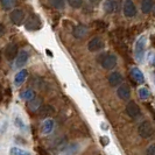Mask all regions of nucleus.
Returning <instances> with one entry per match:
<instances>
[{
	"instance_id": "f8f14e48",
	"label": "nucleus",
	"mask_w": 155,
	"mask_h": 155,
	"mask_svg": "<svg viewBox=\"0 0 155 155\" xmlns=\"http://www.w3.org/2000/svg\"><path fill=\"white\" fill-rule=\"evenodd\" d=\"M117 94L121 101H128L131 97V90L128 85H120L117 90Z\"/></svg>"
},
{
	"instance_id": "423d86ee",
	"label": "nucleus",
	"mask_w": 155,
	"mask_h": 155,
	"mask_svg": "<svg viewBox=\"0 0 155 155\" xmlns=\"http://www.w3.org/2000/svg\"><path fill=\"white\" fill-rule=\"evenodd\" d=\"M18 45L14 43V42H11V43H8L7 46L5 47V56H6V58H7L8 61H13V60H15V57L18 56Z\"/></svg>"
},
{
	"instance_id": "bb28decb",
	"label": "nucleus",
	"mask_w": 155,
	"mask_h": 155,
	"mask_svg": "<svg viewBox=\"0 0 155 155\" xmlns=\"http://www.w3.org/2000/svg\"><path fill=\"white\" fill-rule=\"evenodd\" d=\"M146 155H155V142L150 143L146 149Z\"/></svg>"
},
{
	"instance_id": "412c9836",
	"label": "nucleus",
	"mask_w": 155,
	"mask_h": 155,
	"mask_svg": "<svg viewBox=\"0 0 155 155\" xmlns=\"http://www.w3.org/2000/svg\"><path fill=\"white\" fill-rule=\"evenodd\" d=\"M0 4L5 11H9L16 5V0H0Z\"/></svg>"
},
{
	"instance_id": "6ab92c4d",
	"label": "nucleus",
	"mask_w": 155,
	"mask_h": 155,
	"mask_svg": "<svg viewBox=\"0 0 155 155\" xmlns=\"http://www.w3.org/2000/svg\"><path fill=\"white\" fill-rule=\"evenodd\" d=\"M41 106H42V101L40 99V98H34L33 101H31L28 103V107L31 110V112H36V111H39L41 109Z\"/></svg>"
},
{
	"instance_id": "7c9ffc66",
	"label": "nucleus",
	"mask_w": 155,
	"mask_h": 155,
	"mask_svg": "<svg viewBox=\"0 0 155 155\" xmlns=\"http://www.w3.org/2000/svg\"><path fill=\"white\" fill-rule=\"evenodd\" d=\"M23 155H31V154H29L28 152H26V153H25V154H23Z\"/></svg>"
},
{
	"instance_id": "a211bd4d",
	"label": "nucleus",
	"mask_w": 155,
	"mask_h": 155,
	"mask_svg": "<svg viewBox=\"0 0 155 155\" xmlns=\"http://www.w3.org/2000/svg\"><path fill=\"white\" fill-rule=\"evenodd\" d=\"M103 8H104V11L106 13L111 14V13H113L117 9V1L116 0H105V2L103 5Z\"/></svg>"
},
{
	"instance_id": "9b49d317",
	"label": "nucleus",
	"mask_w": 155,
	"mask_h": 155,
	"mask_svg": "<svg viewBox=\"0 0 155 155\" xmlns=\"http://www.w3.org/2000/svg\"><path fill=\"white\" fill-rule=\"evenodd\" d=\"M109 83L112 87H117L120 86V84L123 83V76L120 72L118 71H113L109 75Z\"/></svg>"
},
{
	"instance_id": "c85d7f7f",
	"label": "nucleus",
	"mask_w": 155,
	"mask_h": 155,
	"mask_svg": "<svg viewBox=\"0 0 155 155\" xmlns=\"http://www.w3.org/2000/svg\"><path fill=\"white\" fill-rule=\"evenodd\" d=\"M91 4H92L93 6H96V5H98L99 2H101V0H89Z\"/></svg>"
},
{
	"instance_id": "4468645a",
	"label": "nucleus",
	"mask_w": 155,
	"mask_h": 155,
	"mask_svg": "<svg viewBox=\"0 0 155 155\" xmlns=\"http://www.w3.org/2000/svg\"><path fill=\"white\" fill-rule=\"evenodd\" d=\"M55 128V120L54 119H47L43 121L41 126V132L42 134H50Z\"/></svg>"
},
{
	"instance_id": "39448f33",
	"label": "nucleus",
	"mask_w": 155,
	"mask_h": 155,
	"mask_svg": "<svg viewBox=\"0 0 155 155\" xmlns=\"http://www.w3.org/2000/svg\"><path fill=\"white\" fill-rule=\"evenodd\" d=\"M104 48V41L101 40V38L99 36H94L92 39L89 41V43H87V49L90 50V51H99Z\"/></svg>"
},
{
	"instance_id": "b1692460",
	"label": "nucleus",
	"mask_w": 155,
	"mask_h": 155,
	"mask_svg": "<svg viewBox=\"0 0 155 155\" xmlns=\"http://www.w3.org/2000/svg\"><path fill=\"white\" fill-rule=\"evenodd\" d=\"M149 96H150V91L148 90L147 87H140L139 89V97L142 99V101L148 99V98H149Z\"/></svg>"
},
{
	"instance_id": "9d476101",
	"label": "nucleus",
	"mask_w": 155,
	"mask_h": 155,
	"mask_svg": "<svg viewBox=\"0 0 155 155\" xmlns=\"http://www.w3.org/2000/svg\"><path fill=\"white\" fill-rule=\"evenodd\" d=\"M25 27L28 29V31H36L41 27V20H40L39 16L36 15H31L27 21L25 23Z\"/></svg>"
},
{
	"instance_id": "393cba45",
	"label": "nucleus",
	"mask_w": 155,
	"mask_h": 155,
	"mask_svg": "<svg viewBox=\"0 0 155 155\" xmlns=\"http://www.w3.org/2000/svg\"><path fill=\"white\" fill-rule=\"evenodd\" d=\"M68 1V4H69L70 6L72 8H81L83 6V0H67Z\"/></svg>"
},
{
	"instance_id": "0eeeda50",
	"label": "nucleus",
	"mask_w": 155,
	"mask_h": 155,
	"mask_svg": "<svg viewBox=\"0 0 155 155\" xmlns=\"http://www.w3.org/2000/svg\"><path fill=\"white\" fill-rule=\"evenodd\" d=\"M9 19L14 25H21L23 22V19H25V12L20 8H15L11 12Z\"/></svg>"
},
{
	"instance_id": "4be33fe9",
	"label": "nucleus",
	"mask_w": 155,
	"mask_h": 155,
	"mask_svg": "<svg viewBox=\"0 0 155 155\" xmlns=\"http://www.w3.org/2000/svg\"><path fill=\"white\" fill-rule=\"evenodd\" d=\"M39 111L41 116L47 117V116H50V114L54 112V109H53L51 106H49V105H46V106H41V109H40Z\"/></svg>"
},
{
	"instance_id": "a878e982",
	"label": "nucleus",
	"mask_w": 155,
	"mask_h": 155,
	"mask_svg": "<svg viewBox=\"0 0 155 155\" xmlns=\"http://www.w3.org/2000/svg\"><path fill=\"white\" fill-rule=\"evenodd\" d=\"M11 155H23L26 152L23 150V149H21V148L19 147H12L11 148Z\"/></svg>"
},
{
	"instance_id": "1a4fd4ad",
	"label": "nucleus",
	"mask_w": 155,
	"mask_h": 155,
	"mask_svg": "<svg viewBox=\"0 0 155 155\" xmlns=\"http://www.w3.org/2000/svg\"><path fill=\"white\" fill-rule=\"evenodd\" d=\"M125 16L127 18H133V16L137 14V7L134 5L132 0H126L124 2V7H123Z\"/></svg>"
},
{
	"instance_id": "2eb2a0df",
	"label": "nucleus",
	"mask_w": 155,
	"mask_h": 155,
	"mask_svg": "<svg viewBox=\"0 0 155 155\" xmlns=\"http://www.w3.org/2000/svg\"><path fill=\"white\" fill-rule=\"evenodd\" d=\"M131 77L133 78V81L138 84H142L145 82V76L141 72V70L138 68H132L131 69Z\"/></svg>"
},
{
	"instance_id": "5701e85b",
	"label": "nucleus",
	"mask_w": 155,
	"mask_h": 155,
	"mask_svg": "<svg viewBox=\"0 0 155 155\" xmlns=\"http://www.w3.org/2000/svg\"><path fill=\"white\" fill-rule=\"evenodd\" d=\"M49 4L56 9H63L65 4H64V0H48Z\"/></svg>"
},
{
	"instance_id": "cd10ccee",
	"label": "nucleus",
	"mask_w": 155,
	"mask_h": 155,
	"mask_svg": "<svg viewBox=\"0 0 155 155\" xmlns=\"http://www.w3.org/2000/svg\"><path fill=\"white\" fill-rule=\"evenodd\" d=\"M101 143H103V146H106V145H109V142H110L109 137H106V135H103V137L101 138Z\"/></svg>"
},
{
	"instance_id": "dca6fc26",
	"label": "nucleus",
	"mask_w": 155,
	"mask_h": 155,
	"mask_svg": "<svg viewBox=\"0 0 155 155\" xmlns=\"http://www.w3.org/2000/svg\"><path fill=\"white\" fill-rule=\"evenodd\" d=\"M27 76H28V71H27V70L26 69L20 70L15 75V77H14V84H15L16 86H20L23 82L26 81Z\"/></svg>"
},
{
	"instance_id": "aec40b11",
	"label": "nucleus",
	"mask_w": 155,
	"mask_h": 155,
	"mask_svg": "<svg viewBox=\"0 0 155 155\" xmlns=\"http://www.w3.org/2000/svg\"><path fill=\"white\" fill-rule=\"evenodd\" d=\"M20 98L23 99V101H31L35 98V92L33 90H31V89H27V90H25V91L20 93Z\"/></svg>"
},
{
	"instance_id": "f03ea898",
	"label": "nucleus",
	"mask_w": 155,
	"mask_h": 155,
	"mask_svg": "<svg viewBox=\"0 0 155 155\" xmlns=\"http://www.w3.org/2000/svg\"><path fill=\"white\" fill-rule=\"evenodd\" d=\"M98 61L101 62V67L106 70H112L117 67V56L113 54H103L101 57H98Z\"/></svg>"
},
{
	"instance_id": "20e7f679",
	"label": "nucleus",
	"mask_w": 155,
	"mask_h": 155,
	"mask_svg": "<svg viewBox=\"0 0 155 155\" xmlns=\"http://www.w3.org/2000/svg\"><path fill=\"white\" fill-rule=\"evenodd\" d=\"M126 113L131 117L132 119H138L141 116V110H140L139 105L135 101H128L126 105Z\"/></svg>"
},
{
	"instance_id": "7ed1b4c3",
	"label": "nucleus",
	"mask_w": 155,
	"mask_h": 155,
	"mask_svg": "<svg viewBox=\"0 0 155 155\" xmlns=\"http://www.w3.org/2000/svg\"><path fill=\"white\" fill-rule=\"evenodd\" d=\"M138 132H139V135L141 137V138L148 139V138H150V137L153 135L154 130H153L152 124H150L149 121H147V120H145V121H142V123L139 125V127H138Z\"/></svg>"
},
{
	"instance_id": "f257e3e1",
	"label": "nucleus",
	"mask_w": 155,
	"mask_h": 155,
	"mask_svg": "<svg viewBox=\"0 0 155 155\" xmlns=\"http://www.w3.org/2000/svg\"><path fill=\"white\" fill-rule=\"evenodd\" d=\"M146 41L147 38L145 35L140 36L139 39L137 40L135 46H134V55H135V60L139 63H141L143 61L145 57V49H146Z\"/></svg>"
},
{
	"instance_id": "c756f323",
	"label": "nucleus",
	"mask_w": 155,
	"mask_h": 155,
	"mask_svg": "<svg viewBox=\"0 0 155 155\" xmlns=\"http://www.w3.org/2000/svg\"><path fill=\"white\" fill-rule=\"evenodd\" d=\"M4 31H5V27L0 23V35H1V34H4Z\"/></svg>"
},
{
	"instance_id": "6e6552de",
	"label": "nucleus",
	"mask_w": 155,
	"mask_h": 155,
	"mask_svg": "<svg viewBox=\"0 0 155 155\" xmlns=\"http://www.w3.org/2000/svg\"><path fill=\"white\" fill-rule=\"evenodd\" d=\"M28 58H29L28 51H27V50H21V51L18 54V56L15 57V64H14V67L18 68V69L23 68V67L26 65V63L28 62Z\"/></svg>"
},
{
	"instance_id": "f3484780",
	"label": "nucleus",
	"mask_w": 155,
	"mask_h": 155,
	"mask_svg": "<svg viewBox=\"0 0 155 155\" xmlns=\"http://www.w3.org/2000/svg\"><path fill=\"white\" fill-rule=\"evenodd\" d=\"M154 7V0H142L141 1V11L143 14H148Z\"/></svg>"
},
{
	"instance_id": "ddd939ff",
	"label": "nucleus",
	"mask_w": 155,
	"mask_h": 155,
	"mask_svg": "<svg viewBox=\"0 0 155 155\" xmlns=\"http://www.w3.org/2000/svg\"><path fill=\"white\" fill-rule=\"evenodd\" d=\"M87 34V27L84 25H77L74 29H72V35L76 39H83Z\"/></svg>"
}]
</instances>
